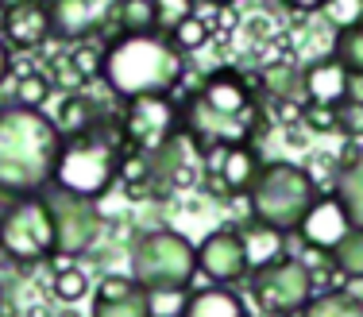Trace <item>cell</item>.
I'll return each instance as SVG.
<instances>
[{"label":"cell","instance_id":"1","mask_svg":"<svg viewBox=\"0 0 363 317\" xmlns=\"http://www.w3.org/2000/svg\"><path fill=\"white\" fill-rule=\"evenodd\" d=\"M259 82H247V74L217 70L201 82V89L182 105V128L201 151L252 143L263 128V109L255 101Z\"/></svg>","mask_w":363,"mask_h":317},{"label":"cell","instance_id":"2","mask_svg":"<svg viewBox=\"0 0 363 317\" xmlns=\"http://www.w3.org/2000/svg\"><path fill=\"white\" fill-rule=\"evenodd\" d=\"M58 148H62V135L43 109L4 105L0 109V190L12 198L47 194Z\"/></svg>","mask_w":363,"mask_h":317},{"label":"cell","instance_id":"3","mask_svg":"<svg viewBox=\"0 0 363 317\" xmlns=\"http://www.w3.org/2000/svg\"><path fill=\"white\" fill-rule=\"evenodd\" d=\"M186 78V55L167 35H120L105 47V74L112 97H170Z\"/></svg>","mask_w":363,"mask_h":317},{"label":"cell","instance_id":"4","mask_svg":"<svg viewBox=\"0 0 363 317\" xmlns=\"http://www.w3.org/2000/svg\"><path fill=\"white\" fill-rule=\"evenodd\" d=\"M124 151H128V143H124L120 116L105 113L89 132L62 140L50 190L70 194V198H85V201L105 198V194L112 190V182H116L120 155H124Z\"/></svg>","mask_w":363,"mask_h":317},{"label":"cell","instance_id":"5","mask_svg":"<svg viewBox=\"0 0 363 317\" xmlns=\"http://www.w3.org/2000/svg\"><path fill=\"white\" fill-rule=\"evenodd\" d=\"M321 198L317 190V178L309 174L306 167L286 159H271L263 162L255 186L247 190V205H252V221L271 233H298L306 213L313 209V201Z\"/></svg>","mask_w":363,"mask_h":317},{"label":"cell","instance_id":"6","mask_svg":"<svg viewBox=\"0 0 363 317\" xmlns=\"http://www.w3.org/2000/svg\"><path fill=\"white\" fill-rule=\"evenodd\" d=\"M197 275V248L170 228L143 233L132 244V282L140 290H189Z\"/></svg>","mask_w":363,"mask_h":317},{"label":"cell","instance_id":"7","mask_svg":"<svg viewBox=\"0 0 363 317\" xmlns=\"http://www.w3.org/2000/svg\"><path fill=\"white\" fill-rule=\"evenodd\" d=\"M0 252L20 267L50 263L55 255V217H50L47 194H28L8 205L0 217Z\"/></svg>","mask_w":363,"mask_h":317},{"label":"cell","instance_id":"8","mask_svg":"<svg viewBox=\"0 0 363 317\" xmlns=\"http://www.w3.org/2000/svg\"><path fill=\"white\" fill-rule=\"evenodd\" d=\"M252 298L271 317H298L317 298V279L306 260H271L252 271Z\"/></svg>","mask_w":363,"mask_h":317},{"label":"cell","instance_id":"9","mask_svg":"<svg viewBox=\"0 0 363 317\" xmlns=\"http://www.w3.org/2000/svg\"><path fill=\"white\" fill-rule=\"evenodd\" d=\"M116 116H120V128H124V143L132 151H143V155H155L182 132V109L174 105V97L124 101V113Z\"/></svg>","mask_w":363,"mask_h":317},{"label":"cell","instance_id":"10","mask_svg":"<svg viewBox=\"0 0 363 317\" xmlns=\"http://www.w3.org/2000/svg\"><path fill=\"white\" fill-rule=\"evenodd\" d=\"M47 205H50V217H55V255L77 260L101 240V213L93 201L50 190Z\"/></svg>","mask_w":363,"mask_h":317},{"label":"cell","instance_id":"11","mask_svg":"<svg viewBox=\"0 0 363 317\" xmlns=\"http://www.w3.org/2000/svg\"><path fill=\"white\" fill-rule=\"evenodd\" d=\"M205 174V151L186 135V128L151 155V194L155 198H174L182 190H194Z\"/></svg>","mask_w":363,"mask_h":317},{"label":"cell","instance_id":"12","mask_svg":"<svg viewBox=\"0 0 363 317\" xmlns=\"http://www.w3.org/2000/svg\"><path fill=\"white\" fill-rule=\"evenodd\" d=\"M197 275H205L213 287H232L244 275H252V260L240 228H217L197 244Z\"/></svg>","mask_w":363,"mask_h":317},{"label":"cell","instance_id":"13","mask_svg":"<svg viewBox=\"0 0 363 317\" xmlns=\"http://www.w3.org/2000/svg\"><path fill=\"white\" fill-rule=\"evenodd\" d=\"M259 170H263V159H259V151L252 143H232V148L205 151V174H209V182H217L220 198L247 194L255 186Z\"/></svg>","mask_w":363,"mask_h":317},{"label":"cell","instance_id":"14","mask_svg":"<svg viewBox=\"0 0 363 317\" xmlns=\"http://www.w3.org/2000/svg\"><path fill=\"white\" fill-rule=\"evenodd\" d=\"M348 233H356L348 221V213H344V205L336 194H321V198L313 201V209L306 213V221H301L298 236L301 244L309 248V252H321V255H333V248L340 244V240H348Z\"/></svg>","mask_w":363,"mask_h":317},{"label":"cell","instance_id":"15","mask_svg":"<svg viewBox=\"0 0 363 317\" xmlns=\"http://www.w3.org/2000/svg\"><path fill=\"white\" fill-rule=\"evenodd\" d=\"M55 35L50 23V0H12L4 20V43L8 50H39Z\"/></svg>","mask_w":363,"mask_h":317},{"label":"cell","instance_id":"16","mask_svg":"<svg viewBox=\"0 0 363 317\" xmlns=\"http://www.w3.org/2000/svg\"><path fill=\"white\" fill-rule=\"evenodd\" d=\"M348 78H352V74L344 70L333 55H328V58H313V62L301 70L306 101H313V105H328V109H344V105H348Z\"/></svg>","mask_w":363,"mask_h":317},{"label":"cell","instance_id":"17","mask_svg":"<svg viewBox=\"0 0 363 317\" xmlns=\"http://www.w3.org/2000/svg\"><path fill=\"white\" fill-rule=\"evenodd\" d=\"M50 23H55V39L85 43L101 28V16L93 12V0H50Z\"/></svg>","mask_w":363,"mask_h":317},{"label":"cell","instance_id":"18","mask_svg":"<svg viewBox=\"0 0 363 317\" xmlns=\"http://www.w3.org/2000/svg\"><path fill=\"white\" fill-rule=\"evenodd\" d=\"M182 317H252V310L232 287H205L189 290Z\"/></svg>","mask_w":363,"mask_h":317},{"label":"cell","instance_id":"19","mask_svg":"<svg viewBox=\"0 0 363 317\" xmlns=\"http://www.w3.org/2000/svg\"><path fill=\"white\" fill-rule=\"evenodd\" d=\"M101 116H105V109H101L89 93H66V97L58 101V113L50 116V120H55L58 135H62V140H70V135L89 132Z\"/></svg>","mask_w":363,"mask_h":317},{"label":"cell","instance_id":"20","mask_svg":"<svg viewBox=\"0 0 363 317\" xmlns=\"http://www.w3.org/2000/svg\"><path fill=\"white\" fill-rule=\"evenodd\" d=\"M333 194L340 198L344 213H348L352 228L363 233V148L356 159H348L344 167H336V182H333Z\"/></svg>","mask_w":363,"mask_h":317},{"label":"cell","instance_id":"21","mask_svg":"<svg viewBox=\"0 0 363 317\" xmlns=\"http://www.w3.org/2000/svg\"><path fill=\"white\" fill-rule=\"evenodd\" d=\"M259 89L271 93L274 101H298L306 105V89H301V70H294L290 62H267L263 70L255 74Z\"/></svg>","mask_w":363,"mask_h":317},{"label":"cell","instance_id":"22","mask_svg":"<svg viewBox=\"0 0 363 317\" xmlns=\"http://www.w3.org/2000/svg\"><path fill=\"white\" fill-rule=\"evenodd\" d=\"M112 23L120 35H151L155 31V4L151 0H120L112 8Z\"/></svg>","mask_w":363,"mask_h":317},{"label":"cell","instance_id":"23","mask_svg":"<svg viewBox=\"0 0 363 317\" xmlns=\"http://www.w3.org/2000/svg\"><path fill=\"white\" fill-rule=\"evenodd\" d=\"M298 317H363V298L348 290H325Z\"/></svg>","mask_w":363,"mask_h":317},{"label":"cell","instance_id":"24","mask_svg":"<svg viewBox=\"0 0 363 317\" xmlns=\"http://www.w3.org/2000/svg\"><path fill=\"white\" fill-rule=\"evenodd\" d=\"M240 236H244L252 271L263 267V263H271V260H282V244H286V236H282V233H271V228H263V225H255V221H252V228H247V233L240 228Z\"/></svg>","mask_w":363,"mask_h":317},{"label":"cell","instance_id":"25","mask_svg":"<svg viewBox=\"0 0 363 317\" xmlns=\"http://www.w3.org/2000/svg\"><path fill=\"white\" fill-rule=\"evenodd\" d=\"M116 178H120V186H124L132 198H143V194H151V155H143V151H132V148H128L124 155H120Z\"/></svg>","mask_w":363,"mask_h":317},{"label":"cell","instance_id":"26","mask_svg":"<svg viewBox=\"0 0 363 317\" xmlns=\"http://www.w3.org/2000/svg\"><path fill=\"white\" fill-rule=\"evenodd\" d=\"M333 58L344 66L348 74H363V16L356 23H348V28L336 31L333 39Z\"/></svg>","mask_w":363,"mask_h":317},{"label":"cell","instance_id":"27","mask_svg":"<svg viewBox=\"0 0 363 317\" xmlns=\"http://www.w3.org/2000/svg\"><path fill=\"white\" fill-rule=\"evenodd\" d=\"M328 267L336 271V275L344 279H363V233H348V240H340V244L333 248V255H328Z\"/></svg>","mask_w":363,"mask_h":317},{"label":"cell","instance_id":"28","mask_svg":"<svg viewBox=\"0 0 363 317\" xmlns=\"http://www.w3.org/2000/svg\"><path fill=\"white\" fill-rule=\"evenodd\" d=\"M50 93H55V85L43 70H28L20 74V82H16V101L12 105H23V109H43L50 101Z\"/></svg>","mask_w":363,"mask_h":317},{"label":"cell","instance_id":"29","mask_svg":"<svg viewBox=\"0 0 363 317\" xmlns=\"http://www.w3.org/2000/svg\"><path fill=\"white\" fill-rule=\"evenodd\" d=\"M155 4V31L159 35H174V28L189 16H197V0H151Z\"/></svg>","mask_w":363,"mask_h":317},{"label":"cell","instance_id":"30","mask_svg":"<svg viewBox=\"0 0 363 317\" xmlns=\"http://www.w3.org/2000/svg\"><path fill=\"white\" fill-rule=\"evenodd\" d=\"M89 317H151V310H147V294L135 287L132 294L120 298V302H97V298H93Z\"/></svg>","mask_w":363,"mask_h":317},{"label":"cell","instance_id":"31","mask_svg":"<svg viewBox=\"0 0 363 317\" xmlns=\"http://www.w3.org/2000/svg\"><path fill=\"white\" fill-rule=\"evenodd\" d=\"M209 20H201V16H189V20H182L174 28V35H170V43L182 50V55H194V50H201L205 43H209Z\"/></svg>","mask_w":363,"mask_h":317},{"label":"cell","instance_id":"32","mask_svg":"<svg viewBox=\"0 0 363 317\" xmlns=\"http://www.w3.org/2000/svg\"><path fill=\"white\" fill-rule=\"evenodd\" d=\"M70 62L74 70L82 74V82H93L105 74V47H97V43H77V47H70Z\"/></svg>","mask_w":363,"mask_h":317},{"label":"cell","instance_id":"33","mask_svg":"<svg viewBox=\"0 0 363 317\" xmlns=\"http://www.w3.org/2000/svg\"><path fill=\"white\" fill-rule=\"evenodd\" d=\"M50 290H55V298L58 302H66V306H74V302H82L85 294H89V279H85V271H58L55 282H50Z\"/></svg>","mask_w":363,"mask_h":317},{"label":"cell","instance_id":"34","mask_svg":"<svg viewBox=\"0 0 363 317\" xmlns=\"http://www.w3.org/2000/svg\"><path fill=\"white\" fill-rule=\"evenodd\" d=\"M301 124H306L309 132H317V135L340 132V109H328V105H313V101H306V105H301Z\"/></svg>","mask_w":363,"mask_h":317},{"label":"cell","instance_id":"35","mask_svg":"<svg viewBox=\"0 0 363 317\" xmlns=\"http://www.w3.org/2000/svg\"><path fill=\"white\" fill-rule=\"evenodd\" d=\"M147 294V310L151 317H182L186 310V290H143Z\"/></svg>","mask_w":363,"mask_h":317},{"label":"cell","instance_id":"36","mask_svg":"<svg viewBox=\"0 0 363 317\" xmlns=\"http://www.w3.org/2000/svg\"><path fill=\"white\" fill-rule=\"evenodd\" d=\"M135 290L132 275H105L97 282V302H120V298H128Z\"/></svg>","mask_w":363,"mask_h":317},{"label":"cell","instance_id":"37","mask_svg":"<svg viewBox=\"0 0 363 317\" xmlns=\"http://www.w3.org/2000/svg\"><path fill=\"white\" fill-rule=\"evenodd\" d=\"M325 12H328V20L336 23V31H340V28H348V23H356L363 16V0H333Z\"/></svg>","mask_w":363,"mask_h":317},{"label":"cell","instance_id":"38","mask_svg":"<svg viewBox=\"0 0 363 317\" xmlns=\"http://www.w3.org/2000/svg\"><path fill=\"white\" fill-rule=\"evenodd\" d=\"M55 78L58 82H62V89L66 93H82V74H77L74 70V62H70V55H66V58H58V62H55Z\"/></svg>","mask_w":363,"mask_h":317},{"label":"cell","instance_id":"39","mask_svg":"<svg viewBox=\"0 0 363 317\" xmlns=\"http://www.w3.org/2000/svg\"><path fill=\"white\" fill-rule=\"evenodd\" d=\"M282 4L290 8V12H301V16H313V12H325L333 0H282Z\"/></svg>","mask_w":363,"mask_h":317},{"label":"cell","instance_id":"40","mask_svg":"<svg viewBox=\"0 0 363 317\" xmlns=\"http://www.w3.org/2000/svg\"><path fill=\"white\" fill-rule=\"evenodd\" d=\"M348 105L363 109V74H352L348 78Z\"/></svg>","mask_w":363,"mask_h":317},{"label":"cell","instance_id":"41","mask_svg":"<svg viewBox=\"0 0 363 317\" xmlns=\"http://www.w3.org/2000/svg\"><path fill=\"white\" fill-rule=\"evenodd\" d=\"M8 74H12V50H8L4 39H0V85H4Z\"/></svg>","mask_w":363,"mask_h":317},{"label":"cell","instance_id":"42","mask_svg":"<svg viewBox=\"0 0 363 317\" xmlns=\"http://www.w3.org/2000/svg\"><path fill=\"white\" fill-rule=\"evenodd\" d=\"M8 4H12V0H0V39H4V20H8Z\"/></svg>","mask_w":363,"mask_h":317},{"label":"cell","instance_id":"43","mask_svg":"<svg viewBox=\"0 0 363 317\" xmlns=\"http://www.w3.org/2000/svg\"><path fill=\"white\" fill-rule=\"evenodd\" d=\"M201 4H209V8H228V4H236V0H201Z\"/></svg>","mask_w":363,"mask_h":317},{"label":"cell","instance_id":"44","mask_svg":"<svg viewBox=\"0 0 363 317\" xmlns=\"http://www.w3.org/2000/svg\"><path fill=\"white\" fill-rule=\"evenodd\" d=\"M0 310H4V287H0Z\"/></svg>","mask_w":363,"mask_h":317}]
</instances>
